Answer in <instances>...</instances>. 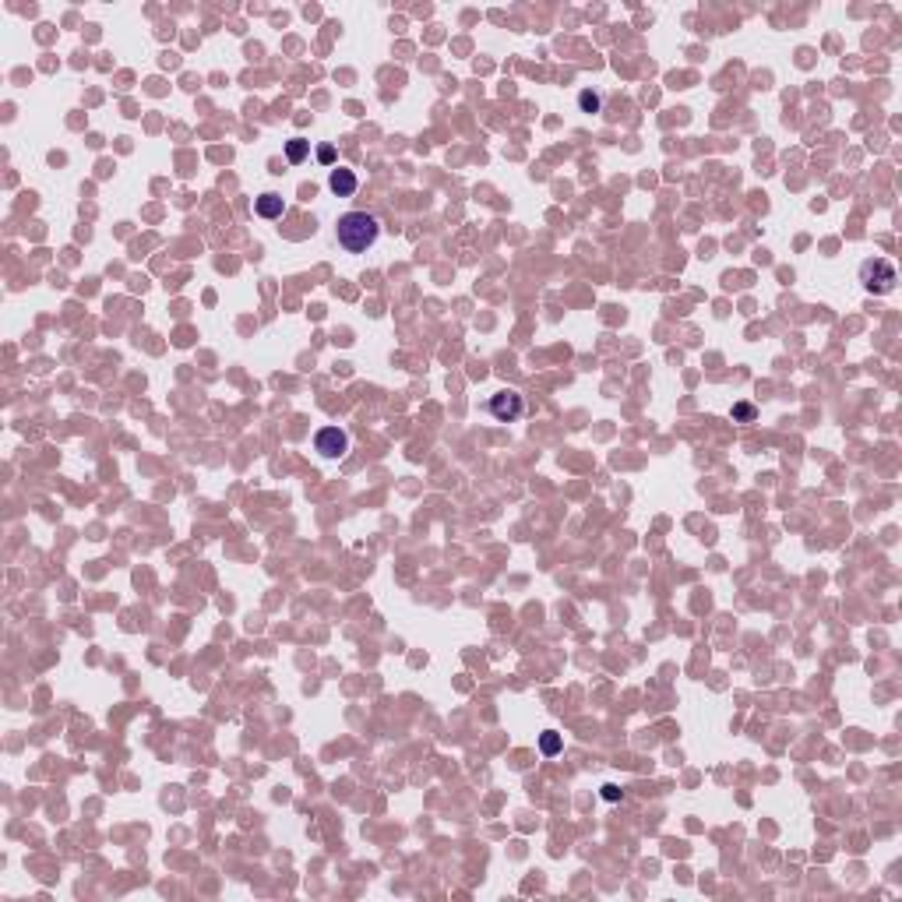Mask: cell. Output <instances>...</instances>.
I'll return each mask as SVG.
<instances>
[{"label": "cell", "mask_w": 902, "mask_h": 902, "mask_svg": "<svg viewBox=\"0 0 902 902\" xmlns=\"http://www.w3.org/2000/svg\"><path fill=\"white\" fill-rule=\"evenodd\" d=\"M335 237H339V247L349 251V254H363L377 244L381 237V223L370 215V212H346L339 223H335Z\"/></svg>", "instance_id": "6da1fadb"}, {"label": "cell", "mask_w": 902, "mask_h": 902, "mask_svg": "<svg viewBox=\"0 0 902 902\" xmlns=\"http://www.w3.org/2000/svg\"><path fill=\"white\" fill-rule=\"evenodd\" d=\"M895 282H898V272H895L891 261H884V258H867V261L860 265V286H863L867 293L884 296V293L895 289Z\"/></svg>", "instance_id": "7a4b0ae2"}, {"label": "cell", "mask_w": 902, "mask_h": 902, "mask_svg": "<svg viewBox=\"0 0 902 902\" xmlns=\"http://www.w3.org/2000/svg\"><path fill=\"white\" fill-rule=\"evenodd\" d=\"M487 409H490V416H494L497 423H515V420H522V416H525V399H522L518 392L504 388V392L490 395Z\"/></svg>", "instance_id": "3957f363"}, {"label": "cell", "mask_w": 902, "mask_h": 902, "mask_svg": "<svg viewBox=\"0 0 902 902\" xmlns=\"http://www.w3.org/2000/svg\"><path fill=\"white\" fill-rule=\"evenodd\" d=\"M314 448H318L325 458H342V455L349 451V434L339 430V427H325V430H318Z\"/></svg>", "instance_id": "277c9868"}, {"label": "cell", "mask_w": 902, "mask_h": 902, "mask_svg": "<svg viewBox=\"0 0 902 902\" xmlns=\"http://www.w3.org/2000/svg\"><path fill=\"white\" fill-rule=\"evenodd\" d=\"M254 215H261V219H282V215H286L282 194H275V191L258 194V198H254Z\"/></svg>", "instance_id": "5b68a950"}, {"label": "cell", "mask_w": 902, "mask_h": 902, "mask_svg": "<svg viewBox=\"0 0 902 902\" xmlns=\"http://www.w3.org/2000/svg\"><path fill=\"white\" fill-rule=\"evenodd\" d=\"M356 173L353 170H342V166H335L332 173H328V187H332V194H339V198H349V194H356Z\"/></svg>", "instance_id": "8992f818"}, {"label": "cell", "mask_w": 902, "mask_h": 902, "mask_svg": "<svg viewBox=\"0 0 902 902\" xmlns=\"http://www.w3.org/2000/svg\"><path fill=\"white\" fill-rule=\"evenodd\" d=\"M311 156V142L307 138H293V142H286V159L296 166V163H303Z\"/></svg>", "instance_id": "52a82bcc"}, {"label": "cell", "mask_w": 902, "mask_h": 902, "mask_svg": "<svg viewBox=\"0 0 902 902\" xmlns=\"http://www.w3.org/2000/svg\"><path fill=\"white\" fill-rule=\"evenodd\" d=\"M560 747H564V740H560V733H553V729H546L543 737H539V751L546 754V758H553V754H560Z\"/></svg>", "instance_id": "ba28073f"}, {"label": "cell", "mask_w": 902, "mask_h": 902, "mask_svg": "<svg viewBox=\"0 0 902 902\" xmlns=\"http://www.w3.org/2000/svg\"><path fill=\"white\" fill-rule=\"evenodd\" d=\"M578 106H582L585 113H599V106H603V96H596V92H582V96H578Z\"/></svg>", "instance_id": "9c48e42d"}, {"label": "cell", "mask_w": 902, "mask_h": 902, "mask_svg": "<svg viewBox=\"0 0 902 902\" xmlns=\"http://www.w3.org/2000/svg\"><path fill=\"white\" fill-rule=\"evenodd\" d=\"M733 420H740V423L754 420V406H751V402H737V406H733Z\"/></svg>", "instance_id": "30bf717a"}, {"label": "cell", "mask_w": 902, "mask_h": 902, "mask_svg": "<svg viewBox=\"0 0 902 902\" xmlns=\"http://www.w3.org/2000/svg\"><path fill=\"white\" fill-rule=\"evenodd\" d=\"M318 159H321L325 166H332V163H335V149H332V145H321V149H318Z\"/></svg>", "instance_id": "8fae6325"}, {"label": "cell", "mask_w": 902, "mask_h": 902, "mask_svg": "<svg viewBox=\"0 0 902 902\" xmlns=\"http://www.w3.org/2000/svg\"><path fill=\"white\" fill-rule=\"evenodd\" d=\"M620 796H624V789H617L613 782H606V786H603V800H610V803H613V800H620Z\"/></svg>", "instance_id": "7c38bea8"}]
</instances>
